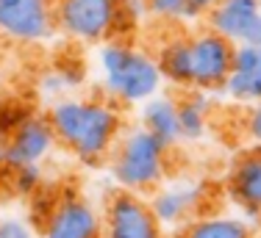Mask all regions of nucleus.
Returning <instances> with one entry per match:
<instances>
[{"mask_svg":"<svg viewBox=\"0 0 261 238\" xmlns=\"http://www.w3.org/2000/svg\"><path fill=\"white\" fill-rule=\"evenodd\" d=\"M233 45L222 39L214 31H200V34L172 39L159 50V70L161 78L170 80L172 86L195 92H214L225 89L228 75L233 67Z\"/></svg>","mask_w":261,"mask_h":238,"instance_id":"2","label":"nucleus"},{"mask_svg":"<svg viewBox=\"0 0 261 238\" xmlns=\"http://www.w3.org/2000/svg\"><path fill=\"white\" fill-rule=\"evenodd\" d=\"M147 11L159 20H186V0H147Z\"/></svg>","mask_w":261,"mask_h":238,"instance_id":"19","label":"nucleus"},{"mask_svg":"<svg viewBox=\"0 0 261 238\" xmlns=\"http://www.w3.org/2000/svg\"><path fill=\"white\" fill-rule=\"evenodd\" d=\"M34 116L31 114V108L25 103H20V100H9V103H0V128L6 130V133H14L17 128H20L22 122H28V119Z\"/></svg>","mask_w":261,"mask_h":238,"instance_id":"18","label":"nucleus"},{"mask_svg":"<svg viewBox=\"0 0 261 238\" xmlns=\"http://www.w3.org/2000/svg\"><path fill=\"white\" fill-rule=\"evenodd\" d=\"M42 238H103V214L86 197L67 191L42 214Z\"/></svg>","mask_w":261,"mask_h":238,"instance_id":"6","label":"nucleus"},{"mask_svg":"<svg viewBox=\"0 0 261 238\" xmlns=\"http://www.w3.org/2000/svg\"><path fill=\"white\" fill-rule=\"evenodd\" d=\"M136 14V9H122L117 0H56V28L84 45L125 34L134 28Z\"/></svg>","mask_w":261,"mask_h":238,"instance_id":"5","label":"nucleus"},{"mask_svg":"<svg viewBox=\"0 0 261 238\" xmlns=\"http://www.w3.org/2000/svg\"><path fill=\"white\" fill-rule=\"evenodd\" d=\"M11 189L20 197H34L42 189V169L39 166H20L11 172Z\"/></svg>","mask_w":261,"mask_h":238,"instance_id":"17","label":"nucleus"},{"mask_svg":"<svg viewBox=\"0 0 261 238\" xmlns=\"http://www.w3.org/2000/svg\"><path fill=\"white\" fill-rule=\"evenodd\" d=\"M9 139H11V136L0 128V158H3V150H6V144H9Z\"/></svg>","mask_w":261,"mask_h":238,"instance_id":"24","label":"nucleus"},{"mask_svg":"<svg viewBox=\"0 0 261 238\" xmlns=\"http://www.w3.org/2000/svg\"><path fill=\"white\" fill-rule=\"evenodd\" d=\"M225 92L236 103H261V45H242L233 50Z\"/></svg>","mask_w":261,"mask_h":238,"instance_id":"13","label":"nucleus"},{"mask_svg":"<svg viewBox=\"0 0 261 238\" xmlns=\"http://www.w3.org/2000/svg\"><path fill=\"white\" fill-rule=\"evenodd\" d=\"M245 128H247V136L256 141V147H261V103L250 108V114L245 119Z\"/></svg>","mask_w":261,"mask_h":238,"instance_id":"22","label":"nucleus"},{"mask_svg":"<svg viewBox=\"0 0 261 238\" xmlns=\"http://www.w3.org/2000/svg\"><path fill=\"white\" fill-rule=\"evenodd\" d=\"M0 238H36L22 219H0Z\"/></svg>","mask_w":261,"mask_h":238,"instance_id":"20","label":"nucleus"},{"mask_svg":"<svg viewBox=\"0 0 261 238\" xmlns=\"http://www.w3.org/2000/svg\"><path fill=\"white\" fill-rule=\"evenodd\" d=\"M170 147H164L145 128H134L120 136L111 153V177L122 191L147 194L164 186L170 172Z\"/></svg>","mask_w":261,"mask_h":238,"instance_id":"4","label":"nucleus"},{"mask_svg":"<svg viewBox=\"0 0 261 238\" xmlns=\"http://www.w3.org/2000/svg\"><path fill=\"white\" fill-rule=\"evenodd\" d=\"M56 31V0H0V36L11 42H45Z\"/></svg>","mask_w":261,"mask_h":238,"instance_id":"8","label":"nucleus"},{"mask_svg":"<svg viewBox=\"0 0 261 238\" xmlns=\"http://www.w3.org/2000/svg\"><path fill=\"white\" fill-rule=\"evenodd\" d=\"M103 238H164L159 219L142 194L114 191L103 205Z\"/></svg>","mask_w":261,"mask_h":238,"instance_id":"7","label":"nucleus"},{"mask_svg":"<svg viewBox=\"0 0 261 238\" xmlns=\"http://www.w3.org/2000/svg\"><path fill=\"white\" fill-rule=\"evenodd\" d=\"M203 197H206V186L203 183L175 180V183L159 186L147 202H150L153 216L159 219L161 230H181L195 216H200Z\"/></svg>","mask_w":261,"mask_h":238,"instance_id":"9","label":"nucleus"},{"mask_svg":"<svg viewBox=\"0 0 261 238\" xmlns=\"http://www.w3.org/2000/svg\"><path fill=\"white\" fill-rule=\"evenodd\" d=\"M53 147H56V133L50 128V119L34 114L28 122H22L11 133L0 164L9 169V172H14L20 166H39L53 153Z\"/></svg>","mask_w":261,"mask_h":238,"instance_id":"10","label":"nucleus"},{"mask_svg":"<svg viewBox=\"0 0 261 238\" xmlns=\"http://www.w3.org/2000/svg\"><path fill=\"white\" fill-rule=\"evenodd\" d=\"M97 70L106 95L125 105H145L159 95L164 83L159 61L122 39H109L100 45Z\"/></svg>","mask_w":261,"mask_h":238,"instance_id":"3","label":"nucleus"},{"mask_svg":"<svg viewBox=\"0 0 261 238\" xmlns=\"http://www.w3.org/2000/svg\"><path fill=\"white\" fill-rule=\"evenodd\" d=\"M228 199L253 227H261V147L242 153L225 180Z\"/></svg>","mask_w":261,"mask_h":238,"instance_id":"11","label":"nucleus"},{"mask_svg":"<svg viewBox=\"0 0 261 238\" xmlns=\"http://www.w3.org/2000/svg\"><path fill=\"white\" fill-rule=\"evenodd\" d=\"M178 238H256V227L239 211L236 214H200L178 230Z\"/></svg>","mask_w":261,"mask_h":238,"instance_id":"14","label":"nucleus"},{"mask_svg":"<svg viewBox=\"0 0 261 238\" xmlns=\"http://www.w3.org/2000/svg\"><path fill=\"white\" fill-rule=\"evenodd\" d=\"M220 6V0H186V20H197Z\"/></svg>","mask_w":261,"mask_h":238,"instance_id":"21","label":"nucleus"},{"mask_svg":"<svg viewBox=\"0 0 261 238\" xmlns=\"http://www.w3.org/2000/svg\"><path fill=\"white\" fill-rule=\"evenodd\" d=\"M142 128L150 136L172 147L175 141H181V128H178V103L167 95H156L142 105Z\"/></svg>","mask_w":261,"mask_h":238,"instance_id":"15","label":"nucleus"},{"mask_svg":"<svg viewBox=\"0 0 261 238\" xmlns=\"http://www.w3.org/2000/svg\"><path fill=\"white\" fill-rule=\"evenodd\" d=\"M47 119L56 141H61L86 166L111 158L122 136L120 108L100 97H61L53 103Z\"/></svg>","mask_w":261,"mask_h":238,"instance_id":"1","label":"nucleus"},{"mask_svg":"<svg viewBox=\"0 0 261 238\" xmlns=\"http://www.w3.org/2000/svg\"><path fill=\"white\" fill-rule=\"evenodd\" d=\"M42 92H45V95H50V97H59V95H64V92H67V83H64V80H61V75L59 72H47L45 75V78H42Z\"/></svg>","mask_w":261,"mask_h":238,"instance_id":"23","label":"nucleus"},{"mask_svg":"<svg viewBox=\"0 0 261 238\" xmlns=\"http://www.w3.org/2000/svg\"><path fill=\"white\" fill-rule=\"evenodd\" d=\"M208 25L233 47L261 45V0H220Z\"/></svg>","mask_w":261,"mask_h":238,"instance_id":"12","label":"nucleus"},{"mask_svg":"<svg viewBox=\"0 0 261 238\" xmlns=\"http://www.w3.org/2000/svg\"><path fill=\"white\" fill-rule=\"evenodd\" d=\"M208 97L206 92H195V95L178 100V128H181V139L197 141L206 136L208 128Z\"/></svg>","mask_w":261,"mask_h":238,"instance_id":"16","label":"nucleus"}]
</instances>
